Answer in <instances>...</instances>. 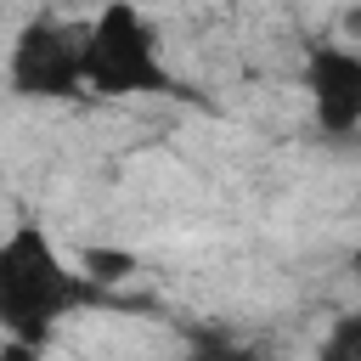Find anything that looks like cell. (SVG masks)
Listing matches in <instances>:
<instances>
[{
  "mask_svg": "<svg viewBox=\"0 0 361 361\" xmlns=\"http://www.w3.org/2000/svg\"><path fill=\"white\" fill-rule=\"evenodd\" d=\"M102 299L107 293L90 282V271L68 259L39 220H17L0 237V338H23L45 350L62 322H73Z\"/></svg>",
  "mask_w": 361,
  "mask_h": 361,
  "instance_id": "cell-1",
  "label": "cell"
},
{
  "mask_svg": "<svg viewBox=\"0 0 361 361\" xmlns=\"http://www.w3.org/2000/svg\"><path fill=\"white\" fill-rule=\"evenodd\" d=\"M85 85L96 102H152L186 90L164 56L158 23L135 0H102L85 17Z\"/></svg>",
  "mask_w": 361,
  "mask_h": 361,
  "instance_id": "cell-2",
  "label": "cell"
},
{
  "mask_svg": "<svg viewBox=\"0 0 361 361\" xmlns=\"http://www.w3.org/2000/svg\"><path fill=\"white\" fill-rule=\"evenodd\" d=\"M6 90L17 102H85V17H23V28L6 45Z\"/></svg>",
  "mask_w": 361,
  "mask_h": 361,
  "instance_id": "cell-3",
  "label": "cell"
},
{
  "mask_svg": "<svg viewBox=\"0 0 361 361\" xmlns=\"http://www.w3.org/2000/svg\"><path fill=\"white\" fill-rule=\"evenodd\" d=\"M299 90L310 107V124L327 141H350L361 130V45L355 39H322L299 62Z\"/></svg>",
  "mask_w": 361,
  "mask_h": 361,
  "instance_id": "cell-4",
  "label": "cell"
},
{
  "mask_svg": "<svg viewBox=\"0 0 361 361\" xmlns=\"http://www.w3.org/2000/svg\"><path fill=\"white\" fill-rule=\"evenodd\" d=\"M79 265H85V271H90V282L107 293L113 282H124V276L135 271V254H124V248H85V254H79Z\"/></svg>",
  "mask_w": 361,
  "mask_h": 361,
  "instance_id": "cell-5",
  "label": "cell"
},
{
  "mask_svg": "<svg viewBox=\"0 0 361 361\" xmlns=\"http://www.w3.org/2000/svg\"><path fill=\"white\" fill-rule=\"evenodd\" d=\"M180 361H271V355H259V350H248L237 338H197Z\"/></svg>",
  "mask_w": 361,
  "mask_h": 361,
  "instance_id": "cell-6",
  "label": "cell"
},
{
  "mask_svg": "<svg viewBox=\"0 0 361 361\" xmlns=\"http://www.w3.org/2000/svg\"><path fill=\"white\" fill-rule=\"evenodd\" d=\"M327 338H333V344H344V350H350V355L361 361V310H350V316H338Z\"/></svg>",
  "mask_w": 361,
  "mask_h": 361,
  "instance_id": "cell-7",
  "label": "cell"
},
{
  "mask_svg": "<svg viewBox=\"0 0 361 361\" xmlns=\"http://www.w3.org/2000/svg\"><path fill=\"white\" fill-rule=\"evenodd\" d=\"M310 361H355V355H350V350H344V344H333V338H327V344H322V350H316V355H310Z\"/></svg>",
  "mask_w": 361,
  "mask_h": 361,
  "instance_id": "cell-8",
  "label": "cell"
},
{
  "mask_svg": "<svg viewBox=\"0 0 361 361\" xmlns=\"http://www.w3.org/2000/svg\"><path fill=\"white\" fill-rule=\"evenodd\" d=\"M350 271H355V276H361V248H350Z\"/></svg>",
  "mask_w": 361,
  "mask_h": 361,
  "instance_id": "cell-9",
  "label": "cell"
}]
</instances>
